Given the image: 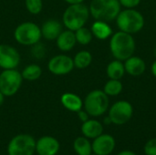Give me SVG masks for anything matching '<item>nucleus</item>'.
I'll return each instance as SVG.
<instances>
[{"instance_id":"f257e3e1","label":"nucleus","mask_w":156,"mask_h":155,"mask_svg":"<svg viewBox=\"0 0 156 155\" xmlns=\"http://www.w3.org/2000/svg\"><path fill=\"white\" fill-rule=\"evenodd\" d=\"M135 49L136 44L132 34L120 30L112 35L110 40V50L115 59L125 61L133 55Z\"/></svg>"},{"instance_id":"2f4dec72","label":"nucleus","mask_w":156,"mask_h":155,"mask_svg":"<svg viewBox=\"0 0 156 155\" xmlns=\"http://www.w3.org/2000/svg\"><path fill=\"white\" fill-rule=\"evenodd\" d=\"M65 2H67L69 5H73V4H80V3H83L84 0H64Z\"/></svg>"},{"instance_id":"4c0bfd02","label":"nucleus","mask_w":156,"mask_h":155,"mask_svg":"<svg viewBox=\"0 0 156 155\" xmlns=\"http://www.w3.org/2000/svg\"><path fill=\"white\" fill-rule=\"evenodd\" d=\"M90 155H96V154H90Z\"/></svg>"},{"instance_id":"2eb2a0df","label":"nucleus","mask_w":156,"mask_h":155,"mask_svg":"<svg viewBox=\"0 0 156 155\" xmlns=\"http://www.w3.org/2000/svg\"><path fill=\"white\" fill-rule=\"evenodd\" d=\"M40 29L42 37H44L47 40H56L59 34L63 31L61 23L55 19L47 20L42 25Z\"/></svg>"},{"instance_id":"393cba45","label":"nucleus","mask_w":156,"mask_h":155,"mask_svg":"<svg viewBox=\"0 0 156 155\" xmlns=\"http://www.w3.org/2000/svg\"><path fill=\"white\" fill-rule=\"evenodd\" d=\"M74 33H75L77 42L80 45H83V46L90 44L92 40V37H93L91 30L85 27V26H82V27L77 29L76 31H74Z\"/></svg>"},{"instance_id":"ddd939ff","label":"nucleus","mask_w":156,"mask_h":155,"mask_svg":"<svg viewBox=\"0 0 156 155\" xmlns=\"http://www.w3.org/2000/svg\"><path fill=\"white\" fill-rule=\"evenodd\" d=\"M59 148L58 141L52 136H43L36 143V152L38 155H56Z\"/></svg>"},{"instance_id":"7ed1b4c3","label":"nucleus","mask_w":156,"mask_h":155,"mask_svg":"<svg viewBox=\"0 0 156 155\" xmlns=\"http://www.w3.org/2000/svg\"><path fill=\"white\" fill-rule=\"evenodd\" d=\"M90 15L89 7L83 3L69 5L63 13L62 22L67 29L76 31L85 26Z\"/></svg>"},{"instance_id":"412c9836","label":"nucleus","mask_w":156,"mask_h":155,"mask_svg":"<svg viewBox=\"0 0 156 155\" xmlns=\"http://www.w3.org/2000/svg\"><path fill=\"white\" fill-rule=\"evenodd\" d=\"M73 149L78 155H90L92 153L91 143L85 136L78 137L74 141Z\"/></svg>"},{"instance_id":"4be33fe9","label":"nucleus","mask_w":156,"mask_h":155,"mask_svg":"<svg viewBox=\"0 0 156 155\" xmlns=\"http://www.w3.org/2000/svg\"><path fill=\"white\" fill-rule=\"evenodd\" d=\"M91 61H92V55L87 50H81L78 52L73 58L74 67L79 69H84L88 68L90 65Z\"/></svg>"},{"instance_id":"4468645a","label":"nucleus","mask_w":156,"mask_h":155,"mask_svg":"<svg viewBox=\"0 0 156 155\" xmlns=\"http://www.w3.org/2000/svg\"><path fill=\"white\" fill-rule=\"evenodd\" d=\"M125 72L133 77H139L143 75L146 69L145 61L137 56H132L124 61Z\"/></svg>"},{"instance_id":"39448f33","label":"nucleus","mask_w":156,"mask_h":155,"mask_svg":"<svg viewBox=\"0 0 156 155\" xmlns=\"http://www.w3.org/2000/svg\"><path fill=\"white\" fill-rule=\"evenodd\" d=\"M109 96L101 90L90 91L83 101L84 110L91 117H100L109 109Z\"/></svg>"},{"instance_id":"9d476101","label":"nucleus","mask_w":156,"mask_h":155,"mask_svg":"<svg viewBox=\"0 0 156 155\" xmlns=\"http://www.w3.org/2000/svg\"><path fill=\"white\" fill-rule=\"evenodd\" d=\"M73 59L67 55H57L48 63V70L57 76L67 75L74 69Z\"/></svg>"},{"instance_id":"20e7f679","label":"nucleus","mask_w":156,"mask_h":155,"mask_svg":"<svg viewBox=\"0 0 156 155\" xmlns=\"http://www.w3.org/2000/svg\"><path fill=\"white\" fill-rule=\"evenodd\" d=\"M116 24L121 31L136 34L144 26V16L134 8H125L121 10L116 17Z\"/></svg>"},{"instance_id":"6e6552de","label":"nucleus","mask_w":156,"mask_h":155,"mask_svg":"<svg viewBox=\"0 0 156 155\" xmlns=\"http://www.w3.org/2000/svg\"><path fill=\"white\" fill-rule=\"evenodd\" d=\"M35 152L36 141L29 134H18L7 145L8 155H33Z\"/></svg>"},{"instance_id":"72a5a7b5","label":"nucleus","mask_w":156,"mask_h":155,"mask_svg":"<svg viewBox=\"0 0 156 155\" xmlns=\"http://www.w3.org/2000/svg\"><path fill=\"white\" fill-rule=\"evenodd\" d=\"M104 124H106V125H110V124H112V121H111V119L109 118V116H108V117H106V118L104 119Z\"/></svg>"},{"instance_id":"5701e85b","label":"nucleus","mask_w":156,"mask_h":155,"mask_svg":"<svg viewBox=\"0 0 156 155\" xmlns=\"http://www.w3.org/2000/svg\"><path fill=\"white\" fill-rule=\"evenodd\" d=\"M42 74V69L41 68L37 65V64H30L27 65L22 71L21 75L24 79L29 80V81H34L37 80V79L40 78Z\"/></svg>"},{"instance_id":"473e14b6","label":"nucleus","mask_w":156,"mask_h":155,"mask_svg":"<svg viewBox=\"0 0 156 155\" xmlns=\"http://www.w3.org/2000/svg\"><path fill=\"white\" fill-rule=\"evenodd\" d=\"M151 70H152V74L156 78V60L152 64V68H151Z\"/></svg>"},{"instance_id":"f3484780","label":"nucleus","mask_w":156,"mask_h":155,"mask_svg":"<svg viewBox=\"0 0 156 155\" xmlns=\"http://www.w3.org/2000/svg\"><path fill=\"white\" fill-rule=\"evenodd\" d=\"M56 41H57L58 48L62 51L71 50L77 43L74 31H71L69 29L62 31L59 34V36L57 37Z\"/></svg>"},{"instance_id":"7c9ffc66","label":"nucleus","mask_w":156,"mask_h":155,"mask_svg":"<svg viewBox=\"0 0 156 155\" xmlns=\"http://www.w3.org/2000/svg\"><path fill=\"white\" fill-rule=\"evenodd\" d=\"M117 155H136V153H133V151H130V150H124V151L120 152Z\"/></svg>"},{"instance_id":"0eeeda50","label":"nucleus","mask_w":156,"mask_h":155,"mask_svg":"<svg viewBox=\"0 0 156 155\" xmlns=\"http://www.w3.org/2000/svg\"><path fill=\"white\" fill-rule=\"evenodd\" d=\"M22 75L16 69H4L0 74V91L5 97L15 95L22 85Z\"/></svg>"},{"instance_id":"423d86ee","label":"nucleus","mask_w":156,"mask_h":155,"mask_svg":"<svg viewBox=\"0 0 156 155\" xmlns=\"http://www.w3.org/2000/svg\"><path fill=\"white\" fill-rule=\"evenodd\" d=\"M15 39L23 46H33L39 42L42 34L40 27L33 22H24L16 26L14 32Z\"/></svg>"},{"instance_id":"e433bc0d","label":"nucleus","mask_w":156,"mask_h":155,"mask_svg":"<svg viewBox=\"0 0 156 155\" xmlns=\"http://www.w3.org/2000/svg\"><path fill=\"white\" fill-rule=\"evenodd\" d=\"M155 21H156V15H155Z\"/></svg>"},{"instance_id":"aec40b11","label":"nucleus","mask_w":156,"mask_h":155,"mask_svg":"<svg viewBox=\"0 0 156 155\" xmlns=\"http://www.w3.org/2000/svg\"><path fill=\"white\" fill-rule=\"evenodd\" d=\"M106 73L111 79H121L126 73L123 62L118 59L111 61L106 68Z\"/></svg>"},{"instance_id":"f8f14e48","label":"nucleus","mask_w":156,"mask_h":155,"mask_svg":"<svg viewBox=\"0 0 156 155\" xmlns=\"http://www.w3.org/2000/svg\"><path fill=\"white\" fill-rule=\"evenodd\" d=\"M92 153L96 155H110L115 149L116 142L113 136L107 133H102L93 139L91 143Z\"/></svg>"},{"instance_id":"c756f323","label":"nucleus","mask_w":156,"mask_h":155,"mask_svg":"<svg viewBox=\"0 0 156 155\" xmlns=\"http://www.w3.org/2000/svg\"><path fill=\"white\" fill-rule=\"evenodd\" d=\"M78 117H79V119L82 122H86V121H88L89 120V117H90V115L88 114V112L84 110V111H82V109L80 110V111H79L78 112Z\"/></svg>"},{"instance_id":"a211bd4d","label":"nucleus","mask_w":156,"mask_h":155,"mask_svg":"<svg viewBox=\"0 0 156 155\" xmlns=\"http://www.w3.org/2000/svg\"><path fill=\"white\" fill-rule=\"evenodd\" d=\"M60 101L62 105L69 111L73 112H78L83 107V101L80 96L74 93L67 92L61 96Z\"/></svg>"},{"instance_id":"1a4fd4ad","label":"nucleus","mask_w":156,"mask_h":155,"mask_svg":"<svg viewBox=\"0 0 156 155\" xmlns=\"http://www.w3.org/2000/svg\"><path fill=\"white\" fill-rule=\"evenodd\" d=\"M133 115V107L127 100H119L113 103L109 110V118L115 125L126 124Z\"/></svg>"},{"instance_id":"f03ea898","label":"nucleus","mask_w":156,"mask_h":155,"mask_svg":"<svg viewBox=\"0 0 156 155\" xmlns=\"http://www.w3.org/2000/svg\"><path fill=\"white\" fill-rule=\"evenodd\" d=\"M121 6L119 0H91L89 9L95 20L111 22L116 19Z\"/></svg>"},{"instance_id":"cd10ccee","label":"nucleus","mask_w":156,"mask_h":155,"mask_svg":"<svg viewBox=\"0 0 156 155\" xmlns=\"http://www.w3.org/2000/svg\"><path fill=\"white\" fill-rule=\"evenodd\" d=\"M45 47L40 44L39 42H37V44L33 45V48H32V55L36 58H42L45 56Z\"/></svg>"},{"instance_id":"a878e982","label":"nucleus","mask_w":156,"mask_h":155,"mask_svg":"<svg viewBox=\"0 0 156 155\" xmlns=\"http://www.w3.org/2000/svg\"><path fill=\"white\" fill-rule=\"evenodd\" d=\"M26 7L31 14H39L43 7L42 0H26Z\"/></svg>"},{"instance_id":"9b49d317","label":"nucleus","mask_w":156,"mask_h":155,"mask_svg":"<svg viewBox=\"0 0 156 155\" xmlns=\"http://www.w3.org/2000/svg\"><path fill=\"white\" fill-rule=\"evenodd\" d=\"M20 62V55L17 50L5 44H0V68L3 69H16Z\"/></svg>"},{"instance_id":"bb28decb","label":"nucleus","mask_w":156,"mask_h":155,"mask_svg":"<svg viewBox=\"0 0 156 155\" xmlns=\"http://www.w3.org/2000/svg\"><path fill=\"white\" fill-rule=\"evenodd\" d=\"M144 151L145 155H156V138L150 139L144 144Z\"/></svg>"},{"instance_id":"dca6fc26","label":"nucleus","mask_w":156,"mask_h":155,"mask_svg":"<svg viewBox=\"0 0 156 155\" xmlns=\"http://www.w3.org/2000/svg\"><path fill=\"white\" fill-rule=\"evenodd\" d=\"M81 132L88 139H95L103 133V126L97 120H90L82 122Z\"/></svg>"},{"instance_id":"c85d7f7f","label":"nucleus","mask_w":156,"mask_h":155,"mask_svg":"<svg viewBox=\"0 0 156 155\" xmlns=\"http://www.w3.org/2000/svg\"><path fill=\"white\" fill-rule=\"evenodd\" d=\"M142 0H119L122 6L125 8H135L140 5Z\"/></svg>"},{"instance_id":"c9c22d12","label":"nucleus","mask_w":156,"mask_h":155,"mask_svg":"<svg viewBox=\"0 0 156 155\" xmlns=\"http://www.w3.org/2000/svg\"><path fill=\"white\" fill-rule=\"evenodd\" d=\"M154 56H155V58H156V48H155V49H154Z\"/></svg>"},{"instance_id":"f704fd0d","label":"nucleus","mask_w":156,"mask_h":155,"mask_svg":"<svg viewBox=\"0 0 156 155\" xmlns=\"http://www.w3.org/2000/svg\"><path fill=\"white\" fill-rule=\"evenodd\" d=\"M4 97H5V96H4V95L2 94V92L0 91V106H1V105L3 104V102H4Z\"/></svg>"},{"instance_id":"6ab92c4d","label":"nucleus","mask_w":156,"mask_h":155,"mask_svg":"<svg viewBox=\"0 0 156 155\" xmlns=\"http://www.w3.org/2000/svg\"><path fill=\"white\" fill-rule=\"evenodd\" d=\"M91 33L93 37L100 40H105L108 37H112V29L111 26L108 24V22L96 20L92 26H91Z\"/></svg>"},{"instance_id":"b1692460","label":"nucleus","mask_w":156,"mask_h":155,"mask_svg":"<svg viewBox=\"0 0 156 155\" xmlns=\"http://www.w3.org/2000/svg\"><path fill=\"white\" fill-rule=\"evenodd\" d=\"M123 86L122 83L121 82V79H109L103 88V91L111 97H115L121 94L122 91Z\"/></svg>"}]
</instances>
